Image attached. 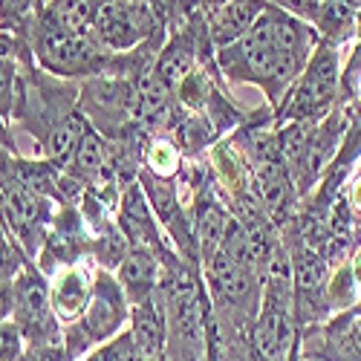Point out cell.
<instances>
[{
    "mask_svg": "<svg viewBox=\"0 0 361 361\" xmlns=\"http://www.w3.org/2000/svg\"><path fill=\"white\" fill-rule=\"evenodd\" d=\"M338 87H341L338 52H336V47L318 41L304 73L286 90L283 107L278 116L283 122H318V118H324L333 110Z\"/></svg>",
    "mask_w": 361,
    "mask_h": 361,
    "instance_id": "6da1fadb",
    "label": "cell"
},
{
    "mask_svg": "<svg viewBox=\"0 0 361 361\" xmlns=\"http://www.w3.org/2000/svg\"><path fill=\"white\" fill-rule=\"evenodd\" d=\"M93 35H73L55 26L44 12L35 15V52L41 64L58 75H84L102 73L107 55Z\"/></svg>",
    "mask_w": 361,
    "mask_h": 361,
    "instance_id": "7a4b0ae2",
    "label": "cell"
},
{
    "mask_svg": "<svg viewBox=\"0 0 361 361\" xmlns=\"http://www.w3.org/2000/svg\"><path fill=\"white\" fill-rule=\"evenodd\" d=\"M125 289L118 286L113 278H107L104 272L96 278V286H93V298L84 310V324H81V336H84V344L90 341H104L107 336H113L118 324L125 321V312H128V304H125Z\"/></svg>",
    "mask_w": 361,
    "mask_h": 361,
    "instance_id": "3957f363",
    "label": "cell"
},
{
    "mask_svg": "<svg viewBox=\"0 0 361 361\" xmlns=\"http://www.w3.org/2000/svg\"><path fill=\"white\" fill-rule=\"evenodd\" d=\"M266 12V0H228V4L205 6V32L214 47L240 41Z\"/></svg>",
    "mask_w": 361,
    "mask_h": 361,
    "instance_id": "277c9868",
    "label": "cell"
},
{
    "mask_svg": "<svg viewBox=\"0 0 361 361\" xmlns=\"http://www.w3.org/2000/svg\"><path fill=\"white\" fill-rule=\"evenodd\" d=\"M344 128H347V118L344 113L338 110H329L324 116V122L312 130V139H310V147H307V157L300 162L298 173H295V185L300 191H307L315 179L324 173V168L336 159L338 147H341V139H344Z\"/></svg>",
    "mask_w": 361,
    "mask_h": 361,
    "instance_id": "5b68a950",
    "label": "cell"
},
{
    "mask_svg": "<svg viewBox=\"0 0 361 361\" xmlns=\"http://www.w3.org/2000/svg\"><path fill=\"white\" fill-rule=\"evenodd\" d=\"M208 266V281H212V289L226 300L228 307H249L255 304L257 295V283H255V272L246 266H240L226 249H220L212 260H205Z\"/></svg>",
    "mask_w": 361,
    "mask_h": 361,
    "instance_id": "8992f818",
    "label": "cell"
},
{
    "mask_svg": "<svg viewBox=\"0 0 361 361\" xmlns=\"http://www.w3.org/2000/svg\"><path fill=\"white\" fill-rule=\"evenodd\" d=\"M12 292H15V318L23 333H41L47 318H49V289L44 286V281L38 278V272L32 269H23V272L12 281Z\"/></svg>",
    "mask_w": 361,
    "mask_h": 361,
    "instance_id": "52a82bcc",
    "label": "cell"
},
{
    "mask_svg": "<svg viewBox=\"0 0 361 361\" xmlns=\"http://www.w3.org/2000/svg\"><path fill=\"white\" fill-rule=\"evenodd\" d=\"M130 99H133V84L118 81V78H99L84 87V107L93 122L107 118H130Z\"/></svg>",
    "mask_w": 361,
    "mask_h": 361,
    "instance_id": "ba28073f",
    "label": "cell"
},
{
    "mask_svg": "<svg viewBox=\"0 0 361 361\" xmlns=\"http://www.w3.org/2000/svg\"><path fill=\"white\" fill-rule=\"evenodd\" d=\"M168 312H171L173 336L183 341V347H191V353L197 355L202 350V312H200V298L191 283H179L176 289H171Z\"/></svg>",
    "mask_w": 361,
    "mask_h": 361,
    "instance_id": "9c48e42d",
    "label": "cell"
},
{
    "mask_svg": "<svg viewBox=\"0 0 361 361\" xmlns=\"http://www.w3.org/2000/svg\"><path fill=\"white\" fill-rule=\"evenodd\" d=\"M171 113V87L157 75V70H147L133 84L130 99V118L139 125L154 128Z\"/></svg>",
    "mask_w": 361,
    "mask_h": 361,
    "instance_id": "30bf717a",
    "label": "cell"
},
{
    "mask_svg": "<svg viewBox=\"0 0 361 361\" xmlns=\"http://www.w3.org/2000/svg\"><path fill=\"white\" fill-rule=\"evenodd\" d=\"M157 275H159L157 257L145 249H133L118 260V283H122L125 295L133 300V304H142V300L150 298Z\"/></svg>",
    "mask_w": 361,
    "mask_h": 361,
    "instance_id": "8fae6325",
    "label": "cell"
},
{
    "mask_svg": "<svg viewBox=\"0 0 361 361\" xmlns=\"http://www.w3.org/2000/svg\"><path fill=\"white\" fill-rule=\"evenodd\" d=\"M90 298H93V292H90V281L81 269H64L55 278V286L49 292L52 310L61 321H75L87 310Z\"/></svg>",
    "mask_w": 361,
    "mask_h": 361,
    "instance_id": "7c38bea8",
    "label": "cell"
},
{
    "mask_svg": "<svg viewBox=\"0 0 361 361\" xmlns=\"http://www.w3.org/2000/svg\"><path fill=\"white\" fill-rule=\"evenodd\" d=\"M133 344H136V355L145 361H159L162 358V347H165V324L162 315L154 307V298L133 304Z\"/></svg>",
    "mask_w": 361,
    "mask_h": 361,
    "instance_id": "4fadbf2b",
    "label": "cell"
},
{
    "mask_svg": "<svg viewBox=\"0 0 361 361\" xmlns=\"http://www.w3.org/2000/svg\"><path fill=\"white\" fill-rule=\"evenodd\" d=\"M102 0H47L44 15L73 35H90L99 18Z\"/></svg>",
    "mask_w": 361,
    "mask_h": 361,
    "instance_id": "5bb4252c",
    "label": "cell"
},
{
    "mask_svg": "<svg viewBox=\"0 0 361 361\" xmlns=\"http://www.w3.org/2000/svg\"><path fill=\"white\" fill-rule=\"evenodd\" d=\"M231 228V217L223 212V205L205 200L202 205H197V223H194V234H197V246L202 260H212L223 243H226V234Z\"/></svg>",
    "mask_w": 361,
    "mask_h": 361,
    "instance_id": "9a60e30c",
    "label": "cell"
},
{
    "mask_svg": "<svg viewBox=\"0 0 361 361\" xmlns=\"http://www.w3.org/2000/svg\"><path fill=\"white\" fill-rule=\"evenodd\" d=\"M355 12L358 9H353L350 4H344V0H324L312 29L321 35L324 44L336 47V44L353 38V32H355Z\"/></svg>",
    "mask_w": 361,
    "mask_h": 361,
    "instance_id": "2e32d148",
    "label": "cell"
},
{
    "mask_svg": "<svg viewBox=\"0 0 361 361\" xmlns=\"http://www.w3.org/2000/svg\"><path fill=\"white\" fill-rule=\"evenodd\" d=\"M70 168V176L75 179H96L104 173L107 168V147H104V139L99 136V130L87 128L73 150V157L67 162Z\"/></svg>",
    "mask_w": 361,
    "mask_h": 361,
    "instance_id": "e0dca14e",
    "label": "cell"
},
{
    "mask_svg": "<svg viewBox=\"0 0 361 361\" xmlns=\"http://www.w3.org/2000/svg\"><path fill=\"white\" fill-rule=\"evenodd\" d=\"M122 226L128 237L136 240V243H154L157 240L154 212H150V202L145 200L139 185H130L122 197Z\"/></svg>",
    "mask_w": 361,
    "mask_h": 361,
    "instance_id": "ac0fdd59",
    "label": "cell"
},
{
    "mask_svg": "<svg viewBox=\"0 0 361 361\" xmlns=\"http://www.w3.org/2000/svg\"><path fill=\"white\" fill-rule=\"evenodd\" d=\"M87 128H90V125L84 122L81 116H70V118H64V122H58V125L49 130V139H47V154H49V159L58 162V165H67L70 157H73V150H75V145H78V139H81V133H84Z\"/></svg>",
    "mask_w": 361,
    "mask_h": 361,
    "instance_id": "d6986e66",
    "label": "cell"
},
{
    "mask_svg": "<svg viewBox=\"0 0 361 361\" xmlns=\"http://www.w3.org/2000/svg\"><path fill=\"white\" fill-rule=\"evenodd\" d=\"M41 0H0V29H20L29 18H35Z\"/></svg>",
    "mask_w": 361,
    "mask_h": 361,
    "instance_id": "ffe728a7",
    "label": "cell"
},
{
    "mask_svg": "<svg viewBox=\"0 0 361 361\" xmlns=\"http://www.w3.org/2000/svg\"><path fill=\"white\" fill-rule=\"evenodd\" d=\"M176 162H179V157H176V147L171 142L157 139L147 147V165L157 176H171L176 171Z\"/></svg>",
    "mask_w": 361,
    "mask_h": 361,
    "instance_id": "44dd1931",
    "label": "cell"
},
{
    "mask_svg": "<svg viewBox=\"0 0 361 361\" xmlns=\"http://www.w3.org/2000/svg\"><path fill=\"white\" fill-rule=\"evenodd\" d=\"M355 275L350 269H338V275L333 278V286H329V304L336 310H344L355 300Z\"/></svg>",
    "mask_w": 361,
    "mask_h": 361,
    "instance_id": "7402d4cb",
    "label": "cell"
},
{
    "mask_svg": "<svg viewBox=\"0 0 361 361\" xmlns=\"http://www.w3.org/2000/svg\"><path fill=\"white\" fill-rule=\"evenodd\" d=\"M23 353V329L18 324H0V361H20Z\"/></svg>",
    "mask_w": 361,
    "mask_h": 361,
    "instance_id": "603a6c76",
    "label": "cell"
},
{
    "mask_svg": "<svg viewBox=\"0 0 361 361\" xmlns=\"http://www.w3.org/2000/svg\"><path fill=\"white\" fill-rule=\"evenodd\" d=\"M15 107V64L0 58V118H6Z\"/></svg>",
    "mask_w": 361,
    "mask_h": 361,
    "instance_id": "cb8c5ba5",
    "label": "cell"
},
{
    "mask_svg": "<svg viewBox=\"0 0 361 361\" xmlns=\"http://www.w3.org/2000/svg\"><path fill=\"white\" fill-rule=\"evenodd\" d=\"M341 84H344L347 93H353V96H358V99H361V47L355 49V55H353V64L347 67V73H344Z\"/></svg>",
    "mask_w": 361,
    "mask_h": 361,
    "instance_id": "d4e9b609",
    "label": "cell"
},
{
    "mask_svg": "<svg viewBox=\"0 0 361 361\" xmlns=\"http://www.w3.org/2000/svg\"><path fill=\"white\" fill-rule=\"evenodd\" d=\"M12 312H15V292H12V283L0 281V324H4Z\"/></svg>",
    "mask_w": 361,
    "mask_h": 361,
    "instance_id": "484cf974",
    "label": "cell"
},
{
    "mask_svg": "<svg viewBox=\"0 0 361 361\" xmlns=\"http://www.w3.org/2000/svg\"><path fill=\"white\" fill-rule=\"evenodd\" d=\"M350 205H353V208H361V173L355 176V183H353V188H350Z\"/></svg>",
    "mask_w": 361,
    "mask_h": 361,
    "instance_id": "4316f807",
    "label": "cell"
},
{
    "mask_svg": "<svg viewBox=\"0 0 361 361\" xmlns=\"http://www.w3.org/2000/svg\"><path fill=\"white\" fill-rule=\"evenodd\" d=\"M205 6H217V4H228V0H202Z\"/></svg>",
    "mask_w": 361,
    "mask_h": 361,
    "instance_id": "83f0119b",
    "label": "cell"
},
{
    "mask_svg": "<svg viewBox=\"0 0 361 361\" xmlns=\"http://www.w3.org/2000/svg\"><path fill=\"white\" fill-rule=\"evenodd\" d=\"M344 4H350L353 9H361V0H344Z\"/></svg>",
    "mask_w": 361,
    "mask_h": 361,
    "instance_id": "f1b7e54d",
    "label": "cell"
},
{
    "mask_svg": "<svg viewBox=\"0 0 361 361\" xmlns=\"http://www.w3.org/2000/svg\"><path fill=\"white\" fill-rule=\"evenodd\" d=\"M0 217H4V214H0ZM0 240H6V234H4V223H0Z\"/></svg>",
    "mask_w": 361,
    "mask_h": 361,
    "instance_id": "f546056e",
    "label": "cell"
},
{
    "mask_svg": "<svg viewBox=\"0 0 361 361\" xmlns=\"http://www.w3.org/2000/svg\"><path fill=\"white\" fill-rule=\"evenodd\" d=\"M0 139H4V118H0Z\"/></svg>",
    "mask_w": 361,
    "mask_h": 361,
    "instance_id": "4dcf8cb0",
    "label": "cell"
},
{
    "mask_svg": "<svg viewBox=\"0 0 361 361\" xmlns=\"http://www.w3.org/2000/svg\"><path fill=\"white\" fill-rule=\"evenodd\" d=\"M307 361H321V358H307Z\"/></svg>",
    "mask_w": 361,
    "mask_h": 361,
    "instance_id": "1f68e13d",
    "label": "cell"
}]
</instances>
